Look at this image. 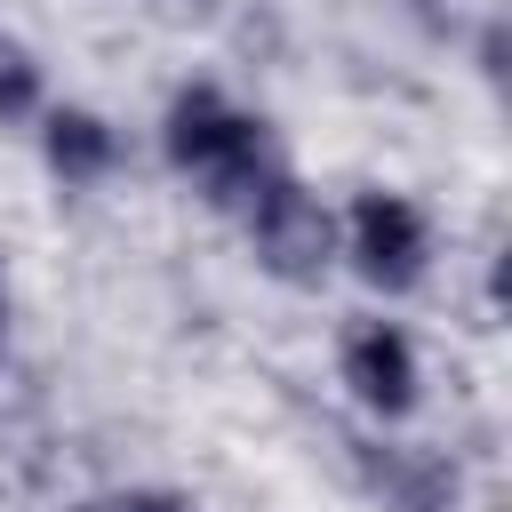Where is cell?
Wrapping results in <instances>:
<instances>
[{
	"mask_svg": "<svg viewBox=\"0 0 512 512\" xmlns=\"http://www.w3.org/2000/svg\"><path fill=\"white\" fill-rule=\"evenodd\" d=\"M248 240H256V264L288 288H320L328 264L344 256V232H336V208L320 192H304L296 176H272L264 200L248 208Z\"/></svg>",
	"mask_w": 512,
	"mask_h": 512,
	"instance_id": "7a4b0ae2",
	"label": "cell"
},
{
	"mask_svg": "<svg viewBox=\"0 0 512 512\" xmlns=\"http://www.w3.org/2000/svg\"><path fill=\"white\" fill-rule=\"evenodd\" d=\"M336 232L368 288H416L432 264V216L408 192H360L352 216H336Z\"/></svg>",
	"mask_w": 512,
	"mask_h": 512,
	"instance_id": "3957f363",
	"label": "cell"
},
{
	"mask_svg": "<svg viewBox=\"0 0 512 512\" xmlns=\"http://www.w3.org/2000/svg\"><path fill=\"white\" fill-rule=\"evenodd\" d=\"M336 368H344V384H352V400L368 416H408L416 408V384L424 376H416V344H408L400 320H352Z\"/></svg>",
	"mask_w": 512,
	"mask_h": 512,
	"instance_id": "277c9868",
	"label": "cell"
},
{
	"mask_svg": "<svg viewBox=\"0 0 512 512\" xmlns=\"http://www.w3.org/2000/svg\"><path fill=\"white\" fill-rule=\"evenodd\" d=\"M0 336H8V288H0Z\"/></svg>",
	"mask_w": 512,
	"mask_h": 512,
	"instance_id": "9c48e42d",
	"label": "cell"
},
{
	"mask_svg": "<svg viewBox=\"0 0 512 512\" xmlns=\"http://www.w3.org/2000/svg\"><path fill=\"white\" fill-rule=\"evenodd\" d=\"M144 16H152V24H168V32H200V24H216V16H224V0H144Z\"/></svg>",
	"mask_w": 512,
	"mask_h": 512,
	"instance_id": "52a82bcc",
	"label": "cell"
},
{
	"mask_svg": "<svg viewBox=\"0 0 512 512\" xmlns=\"http://www.w3.org/2000/svg\"><path fill=\"white\" fill-rule=\"evenodd\" d=\"M40 152H48V168H56L64 184H104V176L120 168V136H112V120L88 112V104H48V112H40Z\"/></svg>",
	"mask_w": 512,
	"mask_h": 512,
	"instance_id": "5b68a950",
	"label": "cell"
},
{
	"mask_svg": "<svg viewBox=\"0 0 512 512\" xmlns=\"http://www.w3.org/2000/svg\"><path fill=\"white\" fill-rule=\"evenodd\" d=\"M160 152L208 192V200H224V208H256L264 200V184L280 176L272 160H264V128L224 96V88H184L176 104H168V120H160Z\"/></svg>",
	"mask_w": 512,
	"mask_h": 512,
	"instance_id": "6da1fadb",
	"label": "cell"
},
{
	"mask_svg": "<svg viewBox=\"0 0 512 512\" xmlns=\"http://www.w3.org/2000/svg\"><path fill=\"white\" fill-rule=\"evenodd\" d=\"M80 512H168V504H152V496H96V504H80Z\"/></svg>",
	"mask_w": 512,
	"mask_h": 512,
	"instance_id": "ba28073f",
	"label": "cell"
},
{
	"mask_svg": "<svg viewBox=\"0 0 512 512\" xmlns=\"http://www.w3.org/2000/svg\"><path fill=\"white\" fill-rule=\"evenodd\" d=\"M40 112H48V88H40L32 48L0 32V120H40Z\"/></svg>",
	"mask_w": 512,
	"mask_h": 512,
	"instance_id": "8992f818",
	"label": "cell"
}]
</instances>
